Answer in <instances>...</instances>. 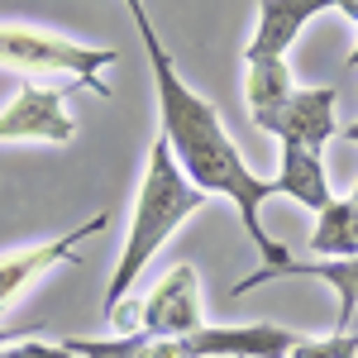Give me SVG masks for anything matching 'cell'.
Wrapping results in <instances>:
<instances>
[{
	"label": "cell",
	"mask_w": 358,
	"mask_h": 358,
	"mask_svg": "<svg viewBox=\"0 0 358 358\" xmlns=\"http://www.w3.org/2000/svg\"><path fill=\"white\" fill-rule=\"evenodd\" d=\"M292 67L287 57H273V62H248V82H244V101H248V115L253 124H263L268 115L292 96Z\"/></svg>",
	"instance_id": "4fadbf2b"
},
{
	"label": "cell",
	"mask_w": 358,
	"mask_h": 358,
	"mask_svg": "<svg viewBox=\"0 0 358 358\" xmlns=\"http://www.w3.org/2000/svg\"><path fill=\"white\" fill-rule=\"evenodd\" d=\"M349 201H354V206H358V187H354V196H349Z\"/></svg>",
	"instance_id": "d6986e66"
},
{
	"label": "cell",
	"mask_w": 358,
	"mask_h": 358,
	"mask_svg": "<svg viewBox=\"0 0 358 358\" xmlns=\"http://www.w3.org/2000/svg\"><path fill=\"white\" fill-rule=\"evenodd\" d=\"M339 15H344V20H354V24H358V0H339Z\"/></svg>",
	"instance_id": "2e32d148"
},
{
	"label": "cell",
	"mask_w": 358,
	"mask_h": 358,
	"mask_svg": "<svg viewBox=\"0 0 358 358\" xmlns=\"http://www.w3.org/2000/svg\"><path fill=\"white\" fill-rule=\"evenodd\" d=\"M206 325V310H201V282H196L192 263H177L172 273L143 296V334H158V339H182L196 334Z\"/></svg>",
	"instance_id": "8992f818"
},
{
	"label": "cell",
	"mask_w": 358,
	"mask_h": 358,
	"mask_svg": "<svg viewBox=\"0 0 358 358\" xmlns=\"http://www.w3.org/2000/svg\"><path fill=\"white\" fill-rule=\"evenodd\" d=\"M277 196H287V201H296V206H306V210H315V215H320V210L334 201L320 153H310V148H301V143H282Z\"/></svg>",
	"instance_id": "30bf717a"
},
{
	"label": "cell",
	"mask_w": 358,
	"mask_h": 358,
	"mask_svg": "<svg viewBox=\"0 0 358 358\" xmlns=\"http://www.w3.org/2000/svg\"><path fill=\"white\" fill-rule=\"evenodd\" d=\"M0 358H77V354L67 344H34V339H24V344H5Z\"/></svg>",
	"instance_id": "9a60e30c"
},
{
	"label": "cell",
	"mask_w": 358,
	"mask_h": 358,
	"mask_svg": "<svg viewBox=\"0 0 358 358\" xmlns=\"http://www.w3.org/2000/svg\"><path fill=\"white\" fill-rule=\"evenodd\" d=\"M201 206H206V192H196L192 182H187V172L172 158L167 138H158L153 153H148V167H143V187H138V201H134L129 239L120 248V263H115V277H110V287H106L101 315H110L115 306L129 296V287H134L138 273L148 268V258L192 220Z\"/></svg>",
	"instance_id": "7a4b0ae2"
},
{
	"label": "cell",
	"mask_w": 358,
	"mask_h": 358,
	"mask_svg": "<svg viewBox=\"0 0 358 358\" xmlns=\"http://www.w3.org/2000/svg\"><path fill=\"white\" fill-rule=\"evenodd\" d=\"M292 358H358V334H325V339H296Z\"/></svg>",
	"instance_id": "5bb4252c"
},
{
	"label": "cell",
	"mask_w": 358,
	"mask_h": 358,
	"mask_svg": "<svg viewBox=\"0 0 358 358\" xmlns=\"http://www.w3.org/2000/svg\"><path fill=\"white\" fill-rule=\"evenodd\" d=\"M315 258H358V206L354 201H330L320 210V224L310 234Z\"/></svg>",
	"instance_id": "7c38bea8"
},
{
	"label": "cell",
	"mask_w": 358,
	"mask_h": 358,
	"mask_svg": "<svg viewBox=\"0 0 358 358\" xmlns=\"http://www.w3.org/2000/svg\"><path fill=\"white\" fill-rule=\"evenodd\" d=\"M301 334L282 325H201L196 334L177 339L182 358H292Z\"/></svg>",
	"instance_id": "5b68a950"
},
{
	"label": "cell",
	"mask_w": 358,
	"mask_h": 358,
	"mask_svg": "<svg viewBox=\"0 0 358 358\" xmlns=\"http://www.w3.org/2000/svg\"><path fill=\"white\" fill-rule=\"evenodd\" d=\"M273 277H320L339 292V320H334V334L354 330V310H358V258H320V263H287L282 273ZM268 277V282H273Z\"/></svg>",
	"instance_id": "8fae6325"
},
{
	"label": "cell",
	"mask_w": 358,
	"mask_h": 358,
	"mask_svg": "<svg viewBox=\"0 0 358 358\" xmlns=\"http://www.w3.org/2000/svg\"><path fill=\"white\" fill-rule=\"evenodd\" d=\"M115 57H120L115 48H86V43L57 38V34H43V29L0 24V67L34 72V77H72L77 86H91L96 96H110L101 72Z\"/></svg>",
	"instance_id": "3957f363"
},
{
	"label": "cell",
	"mask_w": 358,
	"mask_h": 358,
	"mask_svg": "<svg viewBox=\"0 0 358 358\" xmlns=\"http://www.w3.org/2000/svg\"><path fill=\"white\" fill-rule=\"evenodd\" d=\"M77 124L67 115V91L29 82L0 110V143H72Z\"/></svg>",
	"instance_id": "277c9868"
},
{
	"label": "cell",
	"mask_w": 358,
	"mask_h": 358,
	"mask_svg": "<svg viewBox=\"0 0 358 358\" xmlns=\"http://www.w3.org/2000/svg\"><path fill=\"white\" fill-rule=\"evenodd\" d=\"M325 10H339V0H258V29H253V38L244 48V62L282 57L296 43V34Z\"/></svg>",
	"instance_id": "9c48e42d"
},
{
	"label": "cell",
	"mask_w": 358,
	"mask_h": 358,
	"mask_svg": "<svg viewBox=\"0 0 358 358\" xmlns=\"http://www.w3.org/2000/svg\"><path fill=\"white\" fill-rule=\"evenodd\" d=\"M334 101H339V96H334L330 86H320V91H292L258 129L277 134L282 143H301L310 153H320V148L339 134V124H334Z\"/></svg>",
	"instance_id": "52a82bcc"
},
{
	"label": "cell",
	"mask_w": 358,
	"mask_h": 358,
	"mask_svg": "<svg viewBox=\"0 0 358 358\" xmlns=\"http://www.w3.org/2000/svg\"><path fill=\"white\" fill-rule=\"evenodd\" d=\"M124 5H129V20H134L138 38H143L148 67H153L163 138H167V148H172V158L182 163V172H187V182H192L196 192L229 196V201L239 206V220H244L248 239H253L258 253H263V268L248 273L244 282H234V292H229V296H244V292L263 287L273 273H282V268L292 263L287 244H273V234L263 229V215H258V210L277 196V177H258V172L244 163V153L234 148V138L224 134L220 110H215L201 91H192V86L182 82L172 53L163 48V38H158V29H153L148 5H143V0H124Z\"/></svg>",
	"instance_id": "6da1fadb"
},
{
	"label": "cell",
	"mask_w": 358,
	"mask_h": 358,
	"mask_svg": "<svg viewBox=\"0 0 358 358\" xmlns=\"http://www.w3.org/2000/svg\"><path fill=\"white\" fill-rule=\"evenodd\" d=\"M339 134L349 138V143H358V124H349V129H339Z\"/></svg>",
	"instance_id": "e0dca14e"
},
{
	"label": "cell",
	"mask_w": 358,
	"mask_h": 358,
	"mask_svg": "<svg viewBox=\"0 0 358 358\" xmlns=\"http://www.w3.org/2000/svg\"><path fill=\"white\" fill-rule=\"evenodd\" d=\"M349 67H358V43H354V53H349Z\"/></svg>",
	"instance_id": "ac0fdd59"
},
{
	"label": "cell",
	"mask_w": 358,
	"mask_h": 358,
	"mask_svg": "<svg viewBox=\"0 0 358 358\" xmlns=\"http://www.w3.org/2000/svg\"><path fill=\"white\" fill-rule=\"evenodd\" d=\"M101 229H106V215H91L86 224H77L72 234H62L53 244H34V248H20V253H5L0 258V310L15 301L29 282H38L43 273H53L62 263H77V248L72 244H82V239L101 234Z\"/></svg>",
	"instance_id": "ba28073f"
}]
</instances>
